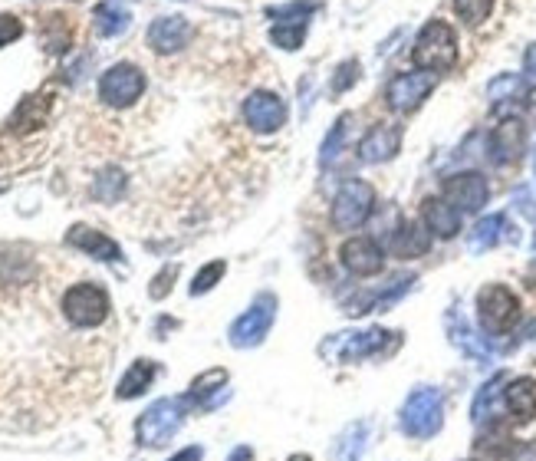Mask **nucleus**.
<instances>
[{
	"label": "nucleus",
	"mask_w": 536,
	"mask_h": 461,
	"mask_svg": "<svg viewBox=\"0 0 536 461\" xmlns=\"http://www.w3.org/2000/svg\"><path fill=\"white\" fill-rule=\"evenodd\" d=\"M412 60L418 70H425V73L451 70V66L458 63V37H454V30L444 24V20H431V24H425V30H421L415 40Z\"/></svg>",
	"instance_id": "1"
},
{
	"label": "nucleus",
	"mask_w": 536,
	"mask_h": 461,
	"mask_svg": "<svg viewBox=\"0 0 536 461\" xmlns=\"http://www.w3.org/2000/svg\"><path fill=\"white\" fill-rule=\"evenodd\" d=\"M63 317L76 330H93V326H102L109 320V294L102 290L93 280H83V284H73L70 290L63 294Z\"/></svg>",
	"instance_id": "2"
},
{
	"label": "nucleus",
	"mask_w": 536,
	"mask_h": 461,
	"mask_svg": "<svg viewBox=\"0 0 536 461\" xmlns=\"http://www.w3.org/2000/svg\"><path fill=\"white\" fill-rule=\"evenodd\" d=\"M185 409H188V399H158L155 406H148V412H142V419L135 422L139 445L162 448L165 442H171V435L185 422Z\"/></svg>",
	"instance_id": "3"
},
{
	"label": "nucleus",
	"mask_w": 536,
	"mask_h": 461,
	"mask_svg": "<svg viewBox=\"0 0 536 461\" xmlns=\"http://www.w3.org/2000/svg\"><path fill=\"white\" fill-rule=\"evenodd\" d=\"M477 317H481V326L487 333H510L520 323V300L504 284H487L477 294Z\"/></svg>",
	"instance_id": "4"
},
{
	"label": "nucleus",
	"mask_w": 536,
	"mask_h": 461,
	"mask_svg": "<svg viewBox=\"0 0 536 461\" xmlns=\"http://www.w3.org/2000/svg\"><path fill=\"white\" fill-rule=\"evenodd\" d=\"M444 422V399L438 389H415L402 406V432L412 438H431L438 435Z\"/></svg>",
	"instance_id": "5"
},
{
	"label": "nucleus",
	"mask_w": 536,
	"mask_h": 461,
	"mask_svg": "<svg viewBox=\"0 0 536 461\" xmlns=\"http://www.w3.org/2000/svg\"><path fill=\"white\" fill-rule=\"evenodd\" d=\"M145 93V73L135 63H116L99 76V99L112 109H129Z\"/></svg>",
	"instance_id": "6"
},
{
	"label": "nucleus",
	"mask_w": 536,
	"mask_h": 461,
	"mask_svg": "<svg viewBox=\"0 0 536 461\" xmlns=\"http://www.w3.org/2000/svg\"><path fill=\"white\" fill-rule=\"evenodd\" d=\"M372 205H375L372 185L359 182V178H346L333 198V224L339 231L359 228V224L372 215Z\"/></svg>",
	"instance_id": "7"
},
{
	"label": "nucleus",
	"mask_w": 536,
	"mask_h": 461,
	"mask_svg": "<svg viewBox=\"0 0 536 461\" xmlns=\"http://www.w3.org/2000/svg\"><path fill=\"white\" fill-rule=\"evenodd\" d=\"M441 198L454 205L458 211H467V215H474V211H481L490 198V188H487V178L481 172H458V175H448L441 185Z\"/></svg>",
	"instance_id": "8"
},
{
	"label": "nucleus",
	"mask_w": 536,
	"mask_h": 461,
	"mask_svg": "<svg viewBox=\"0 0 536 461\" xmlns=\"http://www.w3.org/2000/svg\"><path fill=\"white\" fill-rule=\"evenodd\" d=\"M435 73H398L395 80L389 83V89H385V103H389V109L395 112H415L425 99L435 93Z\"/></svg>",
	"instance_id": "9"
},
{
	"label": "nucleus",
	"mask_w": 536,
	"mask_h": 461,
	"mask_svg": "<svg viewBox=\"0 0 536 461\" xmlns=\"http://www.w3.org/2000/svg\"><path fill=\"white\" fill-rule=\"evenodd\" d=\"M244 122L260 136H270L287 126V103L277 93H267V89H257L244 99Z\"/></svg>",
	"instance_id": "10"
},
{
	"label": "nucleus",
	"mask_w": 536,
	"mask_h": 461,
	"mask_svg": "<svg viewBox=\"0 0 536 461\" xmlns=\"http://www.w3.org/2000/svg\"><path fill=\"white\" fill-rule=\"evenodd\" d=\"M273 313H277V300H273L270 294L254 300V307H250L244 317L231 326V343L237 346V350H247V346H257L260 340H264V336L270 333V326H273Z\"/></svg>",
	"instance_id": "11"
},
{
	"label": "nucleus",
	"mask_w": 536,
	"mask_h": 461,
	"mask_svg": "<svg viewBox=\"0 0 536 461\" xmlns=\"http://www.w3.org/2000/svg\"><path fill=\"white\" fill-rule=\"evenodd\" d=\"M191 37H195V27L188 24L185 17H158L152 27H148V47H152L155 53H178V50H185Z\"/></svg>",
	"instance_id": "12"
},
{
	"label": "nucleus",
	"mask_w": 536,
	"mask_h": 461,
	"mask_svg": "<svg viewBox=\"0 0 536 461\" xmlns=\"http://www.w3.org/2000/svg\"><path fill=\"white\" fill-rule=\"evenodd\" d=\"M398 149H402V126H395V122H379V126H372L366 132V139L359 142L356 155L362 162L379 165V162H389Z\"/></svg>",
	"instance_id": "13"
},
{
	"label": "nucleus",
	"mask_w": 536,
	"mask_h": 461,
	"mask_svg": "<svg viewBox=\"0 0 536 461\" xmlns=\"http://www.w3.org/2000/svg\"><path fill=\"white\" fill-rule=\"evenodd\" d=\"M339 257H342V264H346L356 277H372V274H379L382 267H385L382 247L375 244L372 238H349L346 244H342Z\"/></svg>",
	"instance_id": "14"
},
{
	"label": "nucleus",
	"mask_w": 536,
	"mask_h": 461,
	"mask_svg": "<svg viewBox=\"0 0 536 461\" xmlns=\"http://www.w3.org/2000/svg\"><path fill=\"white\" fill-rule=\"evenodd\" d=\"M523 145H527V129H523L520 119H504L490 132V155H494L497 165L517 162L523 155Z\"/></svg>",
	"instance_id": "15"
},
{
	"label": "nucleus",
	"mask_w": 536,
	"mask_h": 461,
	"mask_svg": "<svg viewBox=\"0 0 536 461\" xmlns=\"http://www.w3.org/2000/svg\"><path fill=\"white\" fill-rule=\"evenodd\" d=\"M313 10V4H290V7H283L280 10V24L270 30V37H273V43L277 47H283V50H300V43H303V37H306V14Z\"/></svg>",
	"instance_id": "16"
},
{
	"label": "nucleus",
	"mask_w": 536,
	"mask_h": 461,
	"mask_svg": "<svg viewBox=\"0 0 536 461\" xmlns=\"http://www.w3.org/2000/svg\"><path fill=\"white\" fill-rule=\"evenodd\" d=\"M66 244L79 247V251L89 254V257H99V261H119V257H122L119 244L112 238H106L102 231L89 228V224H76V228H70V234H66Z\"/></svg>",
	"instance_id": "17"
},
{
	"label": "nucleus",
	"mask_w": 536,
	"mask_h": 461,
	"mask_svg": "<svg viewBox=\"0 0 536 461\" xmlns=\"http://www.w3.org/2000/svg\"><path fill=\"white\" fill-rule=\"evenodd\" d=\"M421 221H425V228L431 234H438L444 241L461 231V211L448 205L444 198H425V205H421Z\"/></svg>",
	"instance_id": "18"
},
{
	"label": "nucleus",
	"mask_w": 536,
	"mask_h": 461,
	"mask_svg": "<svg viewBox=\"0 0 536 461\" xmlns=\"http://www.w3.org/2000/svg\"><path fill=\"white\" fill-rule=\"evenodd\" d=\"M428 247H431V231L418 221H402L398 231H392V241H389V251L395 257H402V261H408V257H421Z\"/></svg>",
	"instance_id": "19"
},
{
	"label": "nucleus",
	"mask_w": 536,
	"mask_h": 461,
	"mask_svg": "<svg viewBox=\"0 0 536 461\" xmlns=\"http://www.w3.org/2000/svg\"><path fill=\"white\" fill-rule=\"evenodd\" d=\"M504 402H507V409L513 412V419L530 422L536 415V382L527 379V376L513 379L510 386L504 389Z\"/></svg>",
	"instance_id": "20"
},
{
	"label": "nucleus",
	"mask_w": 536,
	"mask_h": 461,
	"mask_svg": "<svg viewBox=\"0 0 536 461\" xmlns=\"http://www.w3.org/2000/svg\"><path fill=\"white\" fill-rule=\"evenodd\" d=\"M389 336H395V333H385V330L346 333V340H342V359H346V363H356V359L385 353V340H389Z\"/></svg>",
	"instance_id": "21"
},
{
	"label": "nucleus",
	"mask_w": 536,
	"mask_h": 461,
	"mask_svg": "<svg viewBox=\"0 0 536 461\" xmlns=\"http://www.w3.org/2000/svg\"><path fill=\"white\" fill-rule=\"evenodd\" d=\"M158 373V366L152 363V359H135V363L129 366V373L122 376L119 389H116V399H139L142 392L152 386V379Z\"/></svg>",
	"instance_id": "22"
},
{
	"label": "nucleus",
	"mask_w": 536,
	"mask_h": 461,
	"mask_svg": "<svg viewBox=\"0 0 536 461\" xmlns=\"http://www.w3.org/2000/svg\"><path fill=\"white\" fill-rule=\"evenodd\" d=\"M93 20H96L99 37H116V33L129 27L132 17L122 4H116V0H102V4H96V10H93Z\"/></svg>",
	"instance_id": "23"
},
{
	"label": "nucleus",
	"mask_w": 536,
	"mask_h": 461,
	"mask_svg": "<svg viewBox=\"0 0 536 461\" xmlns=\"http://www.w3.org/2000/svg\"><path fill=\"white\" fill-rule=\"evenodd\" d=\"M366 425H349L346 432L336 438L333 445V458L336 461H359L362 458V448H366Z\"/></svg>",
	"instance_id": "24"
},
{
	"label": "nucleus",
	"mask_w": 536,
	"mask_h": 461,
	"mask_svg": "<svg viewBox=\"0 0 536 461\" xmlns=\"http://www.w3.org/2000/svg\"><path fill=\"white\" fill-rule=\"evenodd\" d=\"M504 215H490L484 218L481 224L474 228L471 234V251H487V247H494L500 241V231H504Z\"/></svg>",
	"instance_id": "25"
},
{
	"label": "nucleus",
	"mask_w": 536,
	"mask_h": 461,
	"mask_svg": "<svg viewBox=\"0 0 536 461\" xmlns=\"http://www.w3.org/2000/svg\"><path fill=\"white\" fill-rule=\"evenodd\" d=\"M497 0H454V10H458V17L464 20V24H484V20L490 17V10H494Z\"/></svg>",
	"instance_id": "26"
},
{
	"label": "nucleus",
	"mask_w": 536,
	"mask_h": 461,
	"mask_svg": "<svg viewBox=\"0 0 536 461\" xmlns=\"http://www.w3.org/2000/svg\"><path fill=\"white\" fill-rule=\"evenodd\" d=\"M497 392H500V376H497V379H490L487 386H484L481 392H477L474 409H471L474 422H487L490 415H494V409H497Z\"/></svg>",
	"instance_id": "27"
},
{
	"label": "nucleus",
	"mask_w": 536,
	"mask_h": 461,
	"mask_svg": "<svg viewBox=\"0 0 536 461\" xmlns=\"http://www.w3.org/2000/svg\"><path fill=\"white\" fill-rule=\"evenodd\" d=\"M122 188H125V175L116 172V168H109V172H102L96 178V185H93V195L99 201H116L122 195Z\"/></svg>",
	"instance_id": "28"
},
{
	"label": "nucleus",
	"mask_w": 536,
	"mask_h": 461,
	"mask_svg": "<svg viewBox=\"0 0 536 461\" xmlns=\"http://www.w3.org/2000/svg\"><path fill=\"white\" fill-rule=\"evenodd\" d=\"M224 271H227L224 261H214V264H208V267H201V271L195 274V284H191V294H195V297H198V294H208V290L224 277Z\"/></svg>",
	"instance_id": "29"
},
{
	"label": "nucleus",
	"mask_w": 536,
	"mask_h": 461,
	"mask_svg": "<svg viewBox=\"0 0 536 461\" xmlns=\"http://www.w3.org/2000/svg\"><path fill=\"white\" fill-rule=\"evenodd\" d=\"M227 382V373L224 369H211V373H204L201 379L191 382V399H201V396H208V386H224Z\"/></svg>",
	"instance_id": "30"
},
{
	"label": "nucleus",
	"mask_w": 536,
	"mask_h": 461,
	"mask_svg": "<svg viewBox=\"0 0 536 461\" xmlns=\"http://www.w3.org/2000/svg\"><path fill=\"white\" fill-rule=\"evenodd\" d=\"M359 80V63L356 60H346L336 70V76H333V93H346V89Z\"/></svg>",
	"instance_id": "31"
},
{
	"label": "nucleus",
	"mask_w": 536,
	"mask_h": 461,
	"mask_svg": "<svg viewBox=\"0 0 536 461\" xmlns=\"http://www.w3.org/2000/svg\"><path fill=\"white\" fill-rule=\"evenodd\" d=\"M20 37H24V24L14 14H0V47H7V43H14Z\"/></svg>",
	"instance_id": "32"
},
{
	"label": "nucleus",
	"mask_w": 536,
	"mask_h": 461,
	"mask_svg": "<svg viewBox=\"0 0 536 461\" xmlns=\"http://www.w3.org/2000/svg\"><path fill=\"white\" fill-rule=\"evenodd\" d=\"M346 129H349V116H342V119L336 122V132H333V136H329V139H326V145H323V162L329 159V155H336L342 136H346Z\"/></svg>",
	"instance_id": "33"
},
{
	"label": "nucleus",
	"mask_w": 536,
	"mask_h": 461,
	"mask_svg": "<svg viewBox=\"0 0 536 461\" xmlns=\"http://www.w3.org/2000/svg\"><path fill=\"white\" fill-rule=\"evenodd\" d=\"M175 274H178V267H165V271L155 277V287H152V290H148V294H152L155 300H162V297L168 294V290H171V284H168V280H171V277H175Z\"/></svg>",
	"instance_id": "34"
},
{
	"label": "nucleus",
	"mask_w": 536,
	"mask_h": 461,
	"mask_svg": "<svg viewBox=\"0 0 536 461\" xmlns=\"http://www.w3.org/2000/svg\"><path fill=\"white\" fill-rule=\"evenodd\" d=\"M523 83L536 89V47H530L527 56H523Z\"/></svg>",
	"instance_id": "35"
},
{
	"label": "nucleus",
	"mask_w": 536,
	"mask_h": 461,
	"mask_svg": "<svg viewBox=\"0 0 536 461\" xmlns=\"http://www.w3.org/2000/svg\"><path fill=\"white\" fill-rule=\"evenodd\" d=\"M510 461H536V442H527V445H517L513 448Z\"/></svg>",
	"instance_id": "36"
},
{
	"label": "nucleus",
	"mask_w": 536,
	"mask_h": 461,
	"mask_svg": "<svg viewBox=\"0 0 536 461\" xmlns=\"http://www.w3.org/2000/svg\"><path fill=\"white\" fill-rule=\"evenodd\" d=\"M171 461H201V448H185V452H178Z\"/></svg>",
	"instance_id": "37"
},
{
	"label": "nucleus",
	"mask_w": 536,
	"mask_h": 461,
	"mask_svg": "<svg viewBox=\"0 0 536 461\" xmlns=\"http://www.w3.org/2000/svg\"><path fill=\"white\" fill-rule=\"evenodd\" d=\"M290 461H313V458H310V455H293Z\"/></svg>",
	"instance_id": "38"
}]
</instances>
